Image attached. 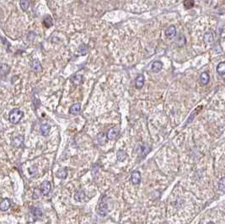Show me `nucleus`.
<instances>
[{"label": "nucleus", "mask_w": 225, "mask_h": 224, "mask_svg": "<svg viewBox=\"0 0 225 224\" xmlns=\"http://www.w3.org/2000/svg\"><path fill=\"white\" fill-rule=\"evenodd\" d=\"M108 198L105 195H103L100 197L99 205H98V208H97V211L98 214L101 217H105L108 213V203H107Z\"/></svg>", "instance_id": "obj_1"}, {"label": "nucleus", "mask_w": 225, "mask_h": 224, "mask_svg": "<svg viewBox=\"0 0 225 224\" xmlns=\"http://www.w3.org/2000/svg\"><path fill=\"white\" fill-rule=\"evenodd\" d=\"M24 116V112L19 109H14L9 112V119L12 124H18Z\"/></svg>", "instance_id": "obj_2"}, {"label": "nucleus", "mask_w": 225, "mask_h": 224, "mask_svg": "<svg viewBox=\"0 0 225 224\" xmlns=\"http://www.w3.org/2000/svg\"><path fill=\"white\" fill-rule=\"evenodd\" d=\"M51 191V183L49 181H44L41 185V192L43 195H47Z\"/></svg>", "instance_id": "obj_3"}, {"label": "nucleus", "mask_w": 225, "mask_h": 224, "mask_svg": "<svg viewBox=\"0 0 225 224\" xmlns=\"http://www.w3.org/2000/svg\"><path fill=\"white\" fill-rule=\"evenodd\" d=\"M131 181L133 185H137L141 182V174L139 171H133L131 175Z\"/></svg>", "instance_id": "obj_4"}, {"label": "nucleus", "mask_w": 225, "mask_h": 224, "mask_svg": "<svg viewBox=\"0 0 225 224\" xmlns=\"http://www.w3.org/2000/svg\"><path fill=\"white\" fill-rule=\"evenodd\" d=\"M165 36L169 39H172L176 35V29L174 25H170L165 31Z\"/></svg>", "instance_id": "obj_5"}, {"label": "nucleus", "mask_w": 225, "mask_h": 224, "mask_svg": "<svg viewBox=\"0 0 225 224\" xmlns=\"http://www.w3.org/2000/svg\"><path fill=\"white\" fill-rule=\"evenodd\" d=\"M144 81H145V78H144V75L140 74L137 75V78H136L135 81V86L137 89L140 90L143 87L144 85Z\"/></svg>", "instance_id": "obj_6"}, {"label": "nucleus", "mask_w": 225, "mask_h": 224, "mask_svg": "<svg viewBox=\"0 0 225 224\" xmlns=\"http://www.w3.org/2000/svg\"><path fill=\"white\" fill-rule=\"evenodd\" d=\"M118 133H119V129H118L117 127H112V128H110V129L108 131L106 136H107L108 139L113 140V139H115V138L117 136Z\"/></svg>", "instance_id": "obj_7"}, {"label": "nucleus", "mask_w": 225, "mask_h": 224, "mask_svg": "<svg viewBox=\"0 0 225 224\" xmlns=\"http://www.w3.org/2000/svg\"><path fill=\"white\" fill-rule=\"evenodd\" d=\"M163 68V63L160 61H155L153 62V63L152 64V68L151 70L153 73H159Z\"/></svg>", "instance_id": "obj_8"}, {"label": "nucleus", "mask_w": 225, "mask_h": 224, "mask_svg": "<svg viewBox=\"0 0 225 224\" xmlns=\"http://www.w3.org/2000/svg\"><path fill=\"white\" fill-rule=\"evenodd\" d=\"M209 81H210V76L208 73L204 72L200 75V83L202 86L207 85L209 83Z\"/></svg>", "instance_id": "obj_9"}, {"label": "nucleus", "mask_w": 225, "mask_h": 224, "mask_svg": "<svg viewBox=\"0 0 225 224\" xmlns=\"http://www.w3.org/2000/svg\"><path fill=\"white\" fill-rule=\"evenodd\" d=\"M24 141H25V138L23 136H17L12 141V145L15 148H19L24 143Z\"/></svg>", "instance_id": "obj_10"}, {"label": "nucleus", "mask_w": 225, "mask_h": 224, "mask_svg": "<svg viewBox=\"0 0 225 224\" xmlns=\"http://www.w3.org/2000/svg\"><path fill=\"white\" fill-rule=\"evenodd\" d=\"M71 80L72 82L76 84V85H79V84H82L83 82H84V78H83V75L78 74H74L72 78H71Z\"/></svg>", "instance_id": "obj_11"}, {"label": "nucleus", "mask_w": 225, "mask_h": 224, "mask_svg": "<svg viewBox=\"0 0 225 224\" xmlns=\"http://www.w3.org/2000/svg\"><path fill=\"white\" fill-rule=\"evenodd\" d=\"M10 207V201L8 198L3 199L0 203V210L2 211H5Z\"/></svg>", "instance_id": "obj_12"}, {"label": "nucleus", "mask_w": 225, "mask_h": 224, "mask_svg": "<svg viewBox=\"0 0 225 224\" xmlns=\"http://www.w3.org/2000/svg\"><path fill=\"white\" fill-rule=\"evenodd\" d=\"M80 110H81V104L80 103H76V104L73 105L70 107L69 112L72 115H78V114H79Z\"/></svg>", "instance_id": "obj_13"}, {"label": "nucleus", "mask_w": 225, "mask_h": 224, "mask_svg": "<svg viewBox=\"0 0 225 224\" xmlns=\"http://www.w3.org/2000/svg\"><path fill=\"white\" fill-rule=\"evenodd\" d=\"M31 214L33 215L34 217H35L36 219H38V218L42 217V209H41L40 207H34L31 208Z\"/></svg>", "instance_id": "obj_14"}, {"label": "nucleus", "mask_w": 225, "mask_h": 224, "mask_svg": "<svg viewBox=\"0 0 225 224\" xmlns=\"http://www.w3.org/2000/svg\"><path fill=\"white\" fill-rule=\"evenodd\" d=\"M67 175H68V172H67L66 169H64V168L59 169L56 173V176L59 179H66Z\"/></svg>", "instance_id": "obj_15"}, {"label": "nucleus", "mask_w": 225, "mask_h": 224, "mask_svg": "<svg viewBox=\"0 0 225 224\" xmlns=\"http://www.w3.org/2000/svg\"><path fill=\"white\" fill-rule=\"evenodd\" d=\"M51 129V126L49 124H42L41 126V134L42 136H47Z\"/></svg>", "instance_id": "obj_16"}, {"label": "nucleus", "mask_w": 225, "mask_h": 224, "mask_svg": "<svg viewBox=\"0 0 225 224\" xmlns=\"http://www.w3.org/2000/svg\"><path fill=\"white\" fill-rule=\"evenodd\" d=\"M127 157V152L124 151V150H119L117 151V160L120 161V162H122L124 161Z\"/></svg>", "instance_id": "obj_17"}, {"label": "nucleus", "mask_w": 225, "mask_h": 224, "mask_svg": "<svg viewBox=\"0 0 225 224\" xmlns=\"http://www.w3.org/2000/svg\"><path fill=\"white\" fill-rule=\"evenodd\" d=\"M217 73L219 75L225 74V62H221L217 66Z\"/></svg>", "instance_id": "obj_18"}, {"label": "nucleus", "mask_w": 225, "mask_h": 224, "mask_svg": "<svg viewBox=\"0 0 225 224\" xmlns=\"http://www.w3.org/2000/svg\"><path fill=\"white\" fill-rule=\"evenodd\" d=\"M85 197L84 192L83 191H78L74 194V200L77 201H82Z\"/></svg>", "instance_id": "obj_19"}, {"label": "nucleus", "mask_w": 225, "mask_h": 224, "mask_svg": "<svg viewBox=\"0 0 225 224\" xmlns=\"http://www.w3.org/2000/svg\"><path fill=\"white\" fill-rule=\"evenodd\" d=\"M31 68H32V69H34L35 71H40V70H42V65H41L40 62L36 59L32 61V62H31Z\"/></svg>", "instance_id": "obj_20"}, {"label": "nucleus", "mask_w": 225, "mask_h": 224, "mask_svg": "<svg viewBox=\"0 0 225 224\" xmlns=\"http://www.w3.org/2000/svg\"><path fill=\"white\" fill-rule=\"evenodd\" d=\"M204 41L208 44H210L211 42H212V41H213V35H212V33L207 32L205 34V36H204Z\"/></svg>", "instance_id": "obj_21"}, {"label": "nucleus", "mask_w": 225, "mask_h": 224, "mask_svg": "<svg viewBox=\"0 0 225 224\" xmlns=\"http://www.w3.org/2000/svg\"><path fill=\"white\" fill-rule=\"evenodd\" d=\"M151 150V147L147 145V144H144L143 147H142V149H141V152H142V156L143 157H145L149 152V151Z\"/></svg>", "instance_id": "obj_22"}, {"label": "nucleus", "mask_w": 225, "mask_h": 224, "mask_svg": "<svg viewBox=\"0 0 225 224\" xmlns=\"http://www.w3.org/2000/svg\"><path fill=\"white\" fill-rule=\"evenodd\" d=\"M43 24L45 25L46 27L49 28L51 27L52 25H53V22H52V19L50 16H46L45 19H44V21H43Z\"/></svg>", "instance_id": "obj_23"}, {"label": "nucleus", "mask_w": 225, "mask_h": 224, "mask_svg": "<svg viewBox=\"0 0 225 224\" xmlns=\"http://www.w3.org/2000/svg\"><path fill=\"white\" fill-rule=\"evenodd\" d=\"M30 3L28 0H20V7L24 11H26L29 8Z\"/></svg>", "instance_id": "obj_24"}, {"label": "nucleus", "mask_w": 225, "mask_h": 224, "mask_svg": "<svg viewBox=\"0 0 225 224\" xmlns=\"http://www.w3.org/2000/svg\"><path fill=\"white\" fill-rule=\"evenodd\" d=\"M106 139H108V138H107V137L105 138L104 133H100V134L97 136V140H98V142H99L101 145H103L104 143H105Z\"/></svg>", "instance_id": "obj_25"}, {"label": "nucleus", "mask_w": 225, "mask_h": 224, "mask_svg": "<svg viewBox=\"0 0 225 224\" xmlns=\"http://www.w3.org/2000/svg\"><path fill=\"white\" fill-rule=\"evenodd\" d=\"M184 6L185 9H191L194 6V0H184Z\"/></svg>", "instance_id": "obj_26"}, {"label": "nucleus", "mask_w": 225, "mask_h": 224, "mask_svg": "<svg viewBox=\"0 0 225 224\" xmlns=\"http://www.w3.org/2000/svg\"><path fill=\"white\" fill-rule=\"evenodd\" d=\"M218 188L220 191L225 192V177H223L222 179H220L219 182H218Z\"/></svg>", "instance_id": "obj_27"}, {"label": "nucleus", "mask_w": 225, "mask_h": 224, "mask_svg": "<svg viewBox=\"0 0 225 224\" xmlns=\"http://www.w3.org/2000/svg\"><path fill=\"white\" fill-rule=\"evenodd\" d=\"M79 52L82 55H85L87 53V47L85 45H82L79 47Z\"/></svg>", "instance_id": "obj_28"}, {"label": "nucleus", "mask_w": 225, "mask_h": 224, "mask_svg": "<svg viewBox=\"0 0 225 224\" xmlns=\"http://www.w3.org/2000/svg\"><path fill=\"white\" fill-rule=\"evenodd\" d=\"M38 193V191H35L33 194V199H37L39 197V195L37 194Z\"/></svg>", "instance_id": "obj_29"}]
</instances>
